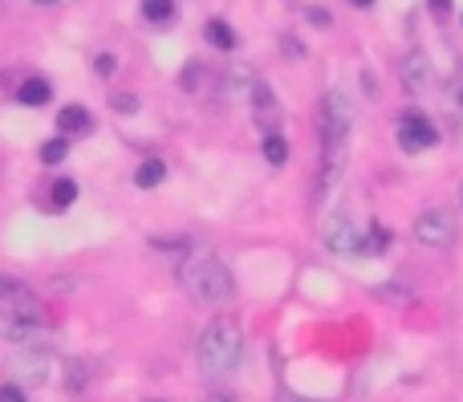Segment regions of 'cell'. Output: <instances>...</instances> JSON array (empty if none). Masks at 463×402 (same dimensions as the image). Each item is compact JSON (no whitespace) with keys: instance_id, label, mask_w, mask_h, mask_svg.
<instances>
[{"instance_id":"obj_1","label":"cell","mask_w":463,"mask_h":402,"mask_svg":"<svg viewBox=\"0 0 463 402\" xmlns=\"http://www.w3.org/2000/svg\"><path fill=\"white\" fill-rule=\"evenodd\" d=\"M350 122H354L350 98L337 94V89H329V94L321 98V110H317L321 159H326V167H321V187H317V195H326L329 187L337 183V175H342V167H345V143H350Z\"/></svg>"},{"instance_id":"obj_2","label":"cell","mask_w":463,"mask_h":402,"mask_svg":"<svg viewBox=\"0 0 463 402\" xmlns=\"http://www.w3.org/2000/svg\"><path fill=\"white\" fill-rule=\"evenodd\" d=\"M244 354V333L232 317H212L200 333V346H195V362H200L203 379H228L240 366Z\"/></svg>"},{"instance_id":"obj_3","label":"cell","mask_w":463,"mask_h":402,"mask_svg":"<svg viewBox=\"0 0 463 402\" xmlns=\"http://www.w3.org/2000/svg\"><path fill=\"white\" fill-rule=\"evenodd\" d=\"M179 285H184L187 297H192L195 305H203V309L228 305L232 293H236L232 268H228L220 257H212V252H200V257L187 260L184 273H179Z\"/></svg>"},{"instance_id":"obj_4","label":"cell","mask_w":463,"mask_h":402,"mask_svg":"<svg viewBox=\"0 0 463 402\" xmlns=\"http://www.w3.org/2000/svg\"><path fill=\"white\" fill-rule=\"evenodd\" d=\"M415 240L427 244V248H448L456 244V216L443 208H431L415 220Z\"/></svg>"},{"instance_id":"obj_5","label":"cell","mask_w":463,"mask_h":402,"mask_svg":"<svg viewBox=\"0 0 463 402\" xmlns=\"http://www.w3.org/2000/svg\"><path fill=\"white\" fill-rule=\"evenodd\" d=\"M321 240H326V248L337 252V257H354V252L366 248V244H362V232L350 224V216H329L326 228H321Z\"/></svg>"},{"instance_id":"obj_6","label":"cell","mask_w":463,"mask_h":402,"mask_svg":"<svg viewBox=\"0 0 463 402\" xmlns=\"http://www.w3.org/2000/svg\"><path fill=\"white\" fill-rule=\"evenodd\" d=\"M399 143L407 146V151H423V146L439 143V135H435V126H431L427 114L411 110V114H402V122H399Z\"/></svg>"},{"instance_id":"obj_7","label":"cell","mask_w":463,"mask_h":402,"mask_svg":"<svg viewBox=\"0 0 463 402\" xmlns=\"http://www.w3.org/2000/svg\"><path fill=\"white\" fill-rule=\"evenodd\" d=\"M399 73H402V86L415 89V94H423L427 86H431V61H427V53H407L399 61Z\"/></svg>"},{"instance_id":"obj_8","label":"cell","mask_w":463,"mask_h":402,"mask_svg":"<svg viewBox=\"0 0 463 402\" xmlns=\"http://www.w3.org/2000/svg\"><path fill=\"white\" fill-rule=\"evenodd\" d=\"M252 118L260 122L269 135H277V118H280V110H277V98H272V89L264 86V81H252Z\"/></svg>"},{"instance_id":"obj_9","label":"cell","mask_w":463,"mask_h":402,"mask_svg":"<svg viewBox=\"0 0 463 402\" xmlns=\"http://www.w3.org/2000/svg\"><path fill=\"white\" fill-rule=\"evenodd\" d=\"M94 122H90V110L86 106H65V110H57V130L61 135H81V130H90Z\"/></svg>"},{"instance_id":"obj_10","label":"cell","mask_w":463,"mask_h":402,"mask_svg":"<svg viewBox=\"0 0 463 402\" xmlns=\"http://www.w3.org/2000/svg\"><path fill=\"white\" fill-rule=\"evenodd\" d=\"M203 37H208V45H216V49H236V33H232V24L224 21H208L203 24Z\"/></svg>"},{"instance_id":"obj_11","label":"cell","mask_w":463,"mask_h":402,"mask_svg":"<svg viewBox=\"0 0 463 402\" xmlns=\"http://www.w3.org/2000/svg\"><path fill=\"white\" fill-rule=\"evenodd\" d=\"M21 102H24V106H45V102H49V81H45V78H24Z\"/></svg>"},{"instance_id":"obj_12","label":"cell","mask_w":463,"mask_h":402,"mask_svg":"<svg viewBox=\"0 0 463 402\" xmlns=\"http://www.w3.org/2000/svg\"><path fill=\"white\" fill-rule=\"evenodd\" d=\"M143 16L151 24H167L175 16V0H143Z\"/></svg>"},{"instance_id":"obj_13","label":"cell","mask_w":463,"mask_h":402,"mask_svg":"<svg viewBox=\"0 0 463 402\" xmlns=\"http://www.w3.org/2000/svg\"><path fill=\"white\" fill-rule=\"evenodd\" d=\"M163 175H167V167H163L159 159H146L143 167L135 171V183H138V187H159V183H163Z\"/></svg>"},{"instance_id":"obj_14","label":"cell","mask_w":463,"mask_h":402,"mask_svg":"<svg viewBox=\"0 0 463 402\" xmlns=\"http://www.w3.org/2000/svg\"><path fill=\"white\" fill-rule=\"evenodd\" d=\"M73 200H78V183H73V179H57L53 183V208L61 211V208H70Z\"/></svg>"},{"instance_id":"obj_15","label":"cell","mask_w":463,"mask_h":402,"mask_svg":"<svg viewBox=\"0 0 463 402\" xmlns=\"http://www.w3.org/2000/svg\"><path fill=\"white\" fill-rule=\"evenodd\" d=\"M264 159H269L272 167H280V163L288 159V143H285V138H280V135H269V138H264Z\"/></svg>"},{"instance_id":"obj_16","label":"cell","mask_w":463,"mask_h":402,"mask_svg":"<svg viewBox=\"0 0 463 402\" xmlns=\"http://www.w3.org/2000/svg\"><path fill=\"white\" fill-rule=\"evenodd\" d=\"M65 154H70V143H65V138H53V143L41 146V163H49V167H53V163H61Z\"/></svg>"},{"instance_id":"obj_17","label":"cell","mask_w":463,"mask_h":402,"mask_svg":"<svg viewBox=\"0 0 463 402\" xmlns=\"http://www.w3.org/2000/svg\"><path fill=\"white\" fill-rule=\"evenodd\" d=\"M386 244H391V232L386 228H370V252H386Z\"/></svg>"},{"instance_id":"obj_18","label":"cell","mask_w":463,"mask_h":402,"mask_svg":"<svg viewBox=\"0 0 463 402\" xmlns=\"http://www.w3.org/2000/svg\"><path fill=\"white\" fill-rule=\"evenodd\" d=\"M135 106H138L135 94H114V110L118 114H135Z\"/></svg>"},{"instance_id":"obj_19","label":"cell","mask_w":463,"mask_h":402,"mask_svg":"<svg viewBox=\"0 0 463 402\" xmlns=\"http://www.w3.org/2000/svg\"><path fill=\"white\" fill-rule=\"evenodd\" d=\"M0 402H29L21 387H0Z\"/></svg>"},{"instance_id":"obj_20","label":"cell","mask_w":463,"mask_h":402,"mask_svg":"<svg viewBox=\"0 0 463 402\" xmlns=\"http://www.w3.org/2000/svg\"><path fill=\"white\" fill-rule=\"evenodd\" d=\"M309 21H313V24H321V29H326V24H329L326 8H309Z\"/></svg>"},{"instance_id":"obj_21","label":"cell","mask_w":463,"mask_h":402,"mask_svg":"<svg viewBox=\"0 0 463 402\" xmlns=\"http://www.w3.org/2000/svg\"><path fill=\"white\" fill-rule=\"evenodd\" d=\"M431 8H435L439 16H448V13H451V0H431Z\"/></svg>"},{"instance_id":"obj_22","label":"cell","mask_w":463,"mask_h":402,"mask_svg":"<svg viewBox=\"0 0 463 402\" xmlns=\"http://www.w3.org/2000/svg\"><path fill=\"white\" fill-rule=\"evenodd\" d=\"M208 402H236V398H232V395H220V390H212Z\"/></svg>"},{"instance_id":"obj_23","label":"cell","mask_w":463,"mask_h":402,"mask_svg":"<svg viewBox=\"0 0 463 402\" xmlns=\"http://www.w3.org/2000/svg\"><path fill=\"white\" fill-rule=\"evenodd\" d=\"M354 5H358V8H370V5H374V0H354Z\"/></svg>"},{"instance_id":"obj_24","label":"cell","mask_w":463,"mask_h":402,"mask_svg":"<svg viewBox=\"0 0 463 402\" xmlns=\"http://www.w3.org/2000/svg\"><path fill=\"white\" fill-rule=\"evenodd\" d=\"M37 5H61V0H37Z\"/></svg>"},{"instance_id":"obj_25","label":"cell","mask_w":463,"mask_h":402,"mask_svg":"<svg viewBox=\"0 0 463 402\" xmlns=\"http://www.w3.org/2000/svg\"><path fill=\"white\" fill-rule=\"evenodd\" d=\"M285 402H309V398H285Z\"/></svg>"},{"instance_id":"obj_26","label":"cell","mask_w":463,"mask_h":402,"mask_svg":"<svg viewBox=\"0 0 463 402\" xmlns=\"http://www.w3.org/2000/svg\"><path fill=\"white\" fill-rule=\"evenodd\" d=\"M459 208H463V187H459Z\"/></svg>"}]
</instances>
